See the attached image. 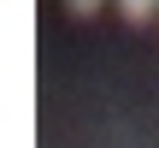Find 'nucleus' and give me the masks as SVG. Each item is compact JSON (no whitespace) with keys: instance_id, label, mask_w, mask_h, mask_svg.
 Listing matches in <instances>:
<instances>
[{"instance_id":"1","label":"nucleus","mask_w":159,"mask_h":148,"mask_svg":"<svg viewBox=\"0 0 159 148\" xmlns=\"http://www.w3.org/2000/svg\"><path fill=\"white\" fill-rule=\"evenodd\" d=\"M118 12H124V24H148L159 12V0H118Z\"/></svg>"},{"instance_id":"2","label":"nucleus","mask_w":159,"mask_h":148,"mask_svg":"<svg viewBox=\"0 0 159 148\" xmlns=\"http://www.w3.org/2000/svg\"><path fill=\"white\" fill-rule=\"evenodd\" d=\"M65 12H71V18H94V12H100V0H65Z\"/></svg>"}]
</instances>
